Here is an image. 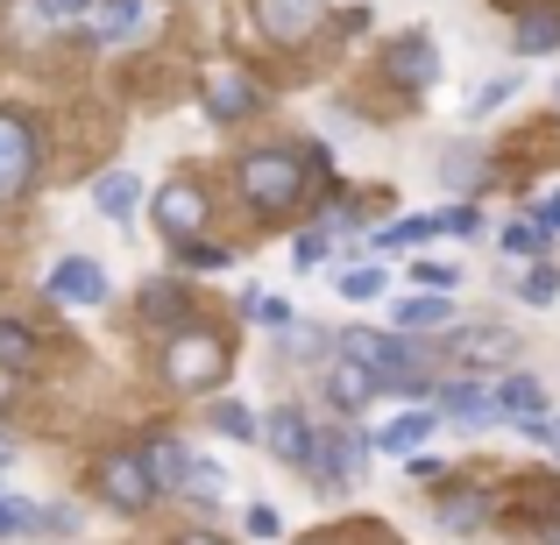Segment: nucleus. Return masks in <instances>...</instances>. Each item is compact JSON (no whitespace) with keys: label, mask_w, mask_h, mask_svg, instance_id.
<instances>
[{"label":"nucleus","mask_w":560,"mask_h":545,"mask_svg":"<svg viewBox=\"0 0 560 545\" xmlns=\"http://www.w3.org/2000/svg\"><path fill=\"white\" fill-rule=\"evenodd\" d=\"M242 191H248V205H256V213H291V205L305 199L299 156H284V150H248L242 156Z\"/></svg>","instance_id":"obj_1"},{"label":"nucleus","mask_w":560,"mask_h":545,"mask_svg":"<svg viewBox=\"0 0 560 545\" xmlns=\"http://www.w3.org/2000/svg\"><path fill=\"white\" fill-rule=\"evenodd\" d=\"M228 341L220 333H171L164 347V382L171 390H213L220 376H228Z\"/></svg>","instance_id":"obj_2"},{"label":"nucleus","mask_w":560,"mask_h":545,"mask_svg":"<svg viewBox=\"0 0 560 545\" xmlns=\"http://www.w3.org/2000/svg\"><path fill=\"white\" fill-rule=\"evenodd\" d=\"M156 489H164V482H156L150 453H107V461H100V496H107L121 518H142V510L156 503Z\"/></svg>","instance_id":"obj_3"},{"label":"nucleus","mask_w":560,"mask_h":545,"mask_svg":"<svg viewBox=\"0 0 560 545\" xmlns=\"http://www.w3.org/2000/svg\"><path fill=\"white\" fill-rule=\"evenodd\" d=\"M341 355H355L362 368H370L376 382H397V376H411V368L425 362V347H411L405 333H376V327H348L341 333Z\"/></svg>","instance_id":"obj_4"},{"label":"nucleus","mask_w":560,"mask_h":545,"mask_svg":"<svg viewBox=\"0 0 560 545\" xmlns=\"http://www.w3.org/2000/svg\"><path fill=\"white\" fill-rule=\"evenodd\" d=\"M150 213H156V234H164L171 248H185V241L206 234V191L199 185H156Z\"/></svg>","instance_id":"obj_5"},{"label":"nucleus","mask_w":560,"mask_h":545,"mask_svg":"<svg viewBox=\"0 0 560 545\" xmlns=\"http://www.w3.org/2000/svg\"><path fill=\"white\" fill-rule=\"evenodd\" d=\"M36 178V135L22 114H0V205H14Z\"/></svg>","instance_id":"obj_6"},{"label":"nucleus","mask_w":560,"mask_h":545,"mask_svg":"<svg viewBox=\"0 0 560 545\" xmlns=\"http://www.w3.org/2000/svg\"><path fill=\"white\" fill-rule=\"evenodd\" d=\"M43 291H50L57 305H71V312H93V305H107V270H100L93 256H65Z\"/></svg>","instance_id":"obj_7"},{"label":"nucleus","mask_w":560,"mask_h":545,"mask_svg":"<svg viewBox=\"0 0 560 545\" xmlns=\"http://www.w3.org/2000/svg\"><path fill=\"white\" fill-rule=\"evenodd\" d=\"M199 99H206V114H213V121H242V114L262 107V93L248 85V71H234V64H213V71H206Z\"/></svg>","instance_id":"obj_8"},{"label":"nucleus","mask_w":560,"mask_h":545,"mask_svg":"<svg viewBox=\"0 0 560 545\" xmlns=\"http://www.w3.org/2000/svg\"><path fill=\"white\" fill-rule=\"evenodd\" d=\"M262 439H270V453H277L284 467H313V447H319V433L305 425V411H299V404L270 411V418H262Z\"/></svg>","instance_id":"obj_9"},{"label":"nucleus","mask_w":560,"mask_h":545,"mask_svg":"<svg viewBox=\"0 0 560 545\" xmlns=\"http://www.w3.org/2000/svg\"><path fill=\"white\" fill-rule=\"evenodd\" d=\"M327 14V0H256V22L270 43H305Z\"/></svg>","instance_id":"obj_10"},{"label":"nucleus","mask_w":560,"mask_h":545,"mask_svg":"<svg viewBox=\"0 0 560 545\" xmlns=\"http://www.w3.org/2000/svg\"><path fill=\"white\" fill-rule=\"evenodd\" d=\"M150 22H156L150 0H100V8H93V36L107 43V50H121V43H142V36H150Z\"/></svg>","instance_id":"obj_11"},{"label":"nucleus","mask_w":560,"mask_h":545,"mask_svg":"<svg viewBox=\"0 0 560 545\" xmlns=\"http://www.w3.org/2000/svg\"><path fill=\"white\" fill-rule=\"evenodd\" d=\"M390 319H397V333H440V327H454V298L419 284L405 298H390Z\"/></svg>","instance_id":"obj_12"},{"label":"nucleus","mask_w":560,"mask_h":545,"mask_svg":"<svg viewBox=\"0 0 560 545\" xmlns=\"http://www.w3.org/2000/svg\"><path fill=\"white\" fill-rule=\"evenodd\" d=\"M440 418H454V425H468V433H482V425L490 418H504V411H497V390H482V382H447V390H440Z\"/></svg>","instance_id":"obj_13"},{"label":"nucleus","mask_w":560,"mask_h":545,"mask_svg":"<svg viewBox=\"0 0 560 545\" xmlns=\"http://www.w3.org/2000/svg\"><path fill=\"white\" fill-rule=\"evenodd\" d=\"M355 461H362V439L355 433H319V447H313V475H319V489H348L355 482Z\"/></svg>","instance_id":"obj_14"},{"label":"nucleus","mask_w":560,"mask_h":545,"mask_svg":"<svg viewBox=\"0 0 560 545\" xmlns=\"http://www.w3.org/2000/svg\"><path fill=\"white\" fill-rule=\"evenodd\" d=\"M390 79H405L411 93H425V85L440 79V50H433V36H397V43H390Z\"/></svg>","instance_id":"obj_15"},{"label":"nucleus","mask_w":560,"mask_h":545,"mask_svg":"<svg viewBox=\"0 0 560 545\" xmlns=\"http://www.w3.org/2000/svg\"><path fill=\"white\" fill-rule=\"evenodd\" d=\"M497 411L533 433V425H547V390H539L533 376H504V382H497Z\"/></svg>","instance_id":"obj_16"},{"label":"nucleus","mask_w":560,"mask_h":545,"mask_svg":"<svg viewBox=\"0 0 560 545\" xmlns=\"http://www.w3.org/2000/svg\"><path fill=\"white\" fill-rule=\"evenodd\" d=\"M447 355H462V362H511V355H518V341H511L504 327H454L447 333Z\"/></svg>","instance_id":"obj_17"},{"label":"nucleus","mask_w":560,"mask_h":545,"mask_svg":"<svg viewBox=\"0 0 560 545\" xmlns=\"http://www.w3.org/2000/svg\"><path fill=\"white\" fill-rule=\"evenodd\" d=\"M327 396L341 404V418H348V411H362V404L376 396V376H370V368H362L355 355H341V362L327 368Z\"/></svg>","instance_id":"obj_18"},{"label":"nucleus","mask_w":560,"mask_h":545,"mask_svg":"<svg viewBox=\"0 0 560 545\" xmlns=\"http://www.w3.org/2000/svg\"><path fill=\"white\" fill-rule=\"evenodd\" d=\"M93 205L114 220V227H121V220H136V205H142V178H136V170H107V178L93 185Z\"/></svg>","instance_id":"obj_19"},{"label":"nucleus","mask_w":560,"mask_h":545,"mask_svg":"<svg viewBox=\"0 0 560 545\" xmlns=\"http://www.w3.org/2000/svg\"><path fill=\"white\" fill-rule=\"evenodd\" d=\"M433 425H440V411H397V418L376 433V447L383 453H419L425 439H433Z\"/></svg>","instance_id":"obj_20"},{"label":"nucleus","mask_w":560,"mask_h":545,"mask_svg":"<svg viewBox=\"0 0 560 545\" xmlns=\"http://www.w3.org/2000/svg\"><path fill=\"white\" fill-rule=\"evenodd\" d=\"M490 496H482V489H454L447 496V503H440V524H447V532L454 538H468V532H482V524H490Z\"/></svg>","instance_id":"obj_21"},{"label":"nucleus","mask_w":560,"mask_h":545,"mask_svg":"<svg viewBox=\"0 0 560 545\" xmlns=\"http://www.w3.org/2000/svg\"><path fill=\"white\" fill-rule=\"evenodd\" d=\"M497 248H504V256H525V262H547V248H553V227H547V220H504Z\"/></svg>","instance_id":"obj_22"},{"label":"nucleus","mask_w":560,"mask_h":545,"mask_svg":"<svg viewBox=\"0 0 560 545\" xmlns=\"http://www.w3.org/2000/svg\"><path fill=\"white\" fill-rule=\"evenodd\" d=\"M560 50V8H525L518 14V57H547Z\"/></svg>","instance_id":"obj_23"},{"label":"nucleus","mask_w":560,"mask_h":545,"mask_svg":"<svg viewBox=\"0 0 560 545\" xmlns=\"http://www.w3.org/2000/svg\"><path fill=\"white\" fill-rule=\"evenodd\" d=\"M185 312H191V298H185L178 284H150V291H142V327H156V333L185 327Z\"/></svg>","instance_id":"obj_24"},{"label":"nucleus","mask_w":560,"mask_h":545,"mask_svg":"<svg viewBox=\"0 0 560 545\" xmlns=\"http://www.w3.org/2000/svg\"><path fill=\"white\" fill-rule=\"evenodd\" d=\"M150 467H156V482H164L171 496H185V475H191V447H178V439H150Z\"/></svg>","instance_id":"obj_25"},{"label":"nucleus","mask_w":560,"mask_h":545,"mask_svg":"<svg viewBox=\"0 0 560 545\" xmlns=\"http://www.w3.org/2000/svg\"><path fill=\"white\" fill-rule=\"evenodd\" d=\"M425 234H447L440 213H405V220H390V227H376L370 248H411V241H425Z\"/></svg>","instance_id":"obj_26"},{"label":"nucleus","mask_w":560,"mask_h":545,"mask_svg":"<svg viewBox=\"0 0 560 545\" xmlns=\"http://www.w3.org/2000/svg\"><path fill=\"white\" fill-rule=\"evenodd\" d=\"M28 532H50V510L22 503V496H0V538H28Z\"/></svg>","instance_id":"obj_27"},{"label":"nucleus","mask_w":560,"mask_h":545,"mask_svg":"<svg viewBox=\"0 0 560 545\" xmlns=\"http://www.w3.org/2000/svg\"><path fill=\"white\" fill-rule=\"evenodd\" d=\"M213 433H228V439L248 447V439H262V418L242 404V396H220V404H213Z\"/></svg>","instance_id":"obj_28"},{"label":"nucleus","mask_w":560,"mask_h":545,"mask_svg":"<svg viewBox=\"0 0 560 545\" xmlns=\"http://www.w3.org/2000/svg\"><path fill=\"white\" fill-rule=\"evenodd\" d=\"M518 85H525V71H497V79L482 85L476 99H468V121H482V114H497L504 99H518Z\"/></svg>","instance_id":"obj_29"},{"label":"nucleus","mask_w":560,"mask_h":545,"mask_svg":"<svg viewBox=\"0 0 560 545\" xmlns=\"http://www.w3.org/2000/svg\"><path fill=\"white\" fill-rule=\"evenodd\" d=\"M242 312H248V319H262V327H277V333L299 327V319H291V298H277V291H248Z\"/></svg>","instance_id":"obj_30"},{"label":"nucleus","mask_w":560,"mask_h":545,"mask_svg":"<svg viewBox=\"0 0 560 545\" xmlns=\"http://www.w3.org/2000/svg\"><path fill=\"white\" fill-rule=\"evenodd\" d=\"M518 298L547 312V305L560 298V270H553V262H533V270H525V284H518Z\"/></svg>","instance_id":"obj_31"},{"label":"nucleus","mask_w":560,"mask_h":545,"mask_svg":"<svg viewBox=\"0 0 560 545\" xmlns=\"http://www.w3.org/2000/svg\"><path fill=\"white\" fill-rule=\"evenodd\" d=\"M341 298H355V305L383 298V270H376V262H355V270H341Z\"/></svg>","instance_id":"obj_32"},{"label":"nucleus","mask_w":560,"mask_h":545,"mask_svg":"<svg viewBox=\"0 0 560 545\" xmlns=\"http://www.w3.org/2000/svg\"><path fill=\"white\" fill-rule=\"evenodd\" d=\"M476 170H482V150H476V142H454V150L440 156V178H447V185H468Z\"/></svg>","instance_id":"obj_33"},{"label":"nucleus","mask_w":560,"mask_h":545,"mask_svg":"<svg viewBox=\"0 0 560 545\" xmlns=\"http://www.w3.org/2000/svg\"><path fill=\"white\" fill-rule=\"evenodd\" d=\"M220 482H228V475H220V467L206 461V453H191V475H185V496H191V503H213Z\"/></svg>","instance_id":"obj_34"},{"label":"nucleus","mask_w":560,"mask_h":545,"mask_svg":"<svg viewBox=\"0 0 560 545\" xmlns=\"http://www.w3.org/2000/svg\"><path fill=\"white\" fill-rule=\"evenodd\" d=\"M185 262H191V270H234V248H220V241L199 234V241H185Z\"/></svg>","instance_id":"obj_35"},{"label":"nucleus","mask_w":560,"mask_h":545,"mask_svg":"<svg viewBox=\"0 0 560 545\" xmlns=\"http://www.w3.org/2000/svg\"><path fill=\"white\" fill-rule=\"evenodd\" d=\"M28 347H36V341H28V327H14V319H0V362H28Z\"/></svg>","instance_id":"obj_36"},{"label":"nucleus","mask_w":560,"mask_h":545,"mask_svg":"<svg viewBox=\"0 0 560 545\" xmlns=\"http://www.w3.org/2000/svg\"><path fill=\"white\" fill-rule=\"evenodd\" d=\"M242 524H248V538H284V518H277L270 503H248V518H242Z\"/></svg>","instance_id":"obj_37"},{"label":"nucleus","mask_w":560,"mask_h":545,"mask_svg":"<svg viewBox=\"0 0 560 545\" xmlns=\"http://www.w3.org/2000/svg\"><path fill=\"white\" fill-rule=\"evenodd\" d=\"M327 248H334V241L313 227V234H299V248H291V256H299V270H313V262H327Z\"/></svg>","instance_id":"obj_38"},{"label":"nucleus","mask_w":560,"mask_h":545,"mask_svg":"<svg viewBox=\"0 0 560 545\" xmlns=\"http://www.w3.org/2000/svg\"><path fill=\"white\" fill-rule=\"evenodd\" d=\"M419 284L425 291H454V284H462V270H454V262H419Z\"/></svg>","instance_id":"obj_39"},{"label":"nucleus","mask_w":560,"mask_h":545,"mask_svg":"<svg viewBox=\"0 0 560 545\" xmlns=\"http://www.w3.org/2000/svg\"><path fill=\"white\" fill-rule=\"evenodd\" d=\"M440 227H447V234H476L482 220H476V205H447V213H440Z\"/></svg>","instance_id":"obj_40"},{"label":"nucleus","mask_w":560,"mask_h":545,"mask_svg":"<svg viewBox=\"0 0 560 545\" xmlns=\"http://www.w3.org/2000/svg\"><path fill=\"white\" fill-rule=\"evenodd\" d=\"M36 14H43V22H71V14H79V0H36Z\"/></svg>","instance_id":"obj_41"},{"label":"nucleus","mask_w":560,"mask_h":545,"mask_svg":"<svg viewBox=\"0 0 560 545\" xmlns=\"http://www.w3.org/2000/svg\"><path fill=\"white\" fill-rule=\"evenodd\" d=\"M539 220H547V227L560 234V191H553V199H547V205H539Z\"/></svg>","instance_id":"obj_42"},{"label":"nucleus","mask_w":560,"mask_h":545,"mask_svg":"<svg viewBox=\"0 0 560 545\" xmlns=\"http://www.w3.org/2000/svg\"><path fill=\"white\" fill-rule=\"evenodd\" d=\"M171 545H220L213 532H185V538H171Z\"/></svg>","instance_id":"obj_43"},{"label":"nucleus","mask_w":560,"mask_h":545,"mask_svg":"<svg viewBox=\"0 0 560 545\" xmlns=\"http://www.w3.org/2000/svg\"><path fill=\"white\" fill-rule=\"evenodd\" d=\"M547 545H560V518H553V524H547Z\"/></svg>","instance_id":"obj_44"},{"label":"nucleus","mask_w":560,"mask_h":545,"mask_svg":"<svg viewBox=\"0 0 560 545\" xmlns=\"http://www.w3.org/2000/svg\"><path fill=\"white\" fill-rule=\"evenodd\" d=\"M8 453H14V447H8V433H0V467H8Z\"/></svg>","instance_id":"obj_45"},{"label":"nucleus","mask_w":560,"mask_h":545,"mask_svg":"<svg viewBox=\"0 0 560 545\" xmlns=\"http://www.w3.org/2000/svg\"><path fill=\"white\" fill-rule=\"evenodd\" d=\"M553 107H560V79H553Z\"/></svg>","instance_id":"obj_46"}]
</instances>
